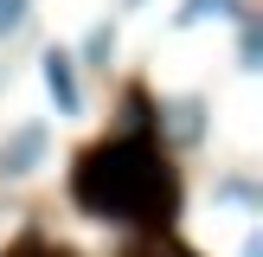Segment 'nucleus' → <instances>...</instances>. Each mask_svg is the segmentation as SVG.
<instances>
[{
    "instance_id": "7ed1b4c3",
    "label": "nucleus",
    "mask_w": 263,
    "mask_h": 257,
    "mask_svg": "<svg viewBox=\"0 0 263 257\" xmlns=\"http://www.w3.org/2000/svg\"><path fill=\"white\" fill-rule=\"evenodd\" d=\"M39 64H45V90H51V103H58V116H77V109H84V97H77V71H71L77 58L51 45Z\"/></svg>"
},
{
    "instance_id": "1a4fd4ad",
    "label": "nucleus",
    "mask_w": 263,
    "mask_h": 257,
    "mask_svg": "<svg viewBox=\"0 0 263 257\" xmlns=\"http://www.w3.org/2000/svg\"><path fill=\"white\" fill-rule=\"evenodd\" d=\"M238 64H244V71H257V64H263V32H257L251 20H244V39H238Z\"/></svg>"
},
{
    "instance_id": "6e6552de",
    "label": "nucleus",
    "mask_w": 263,
    "mask_h": 257,
    "mask_svg": "<svg viewBox=\"0 0 263 257\" xmlns=\"http://www.w3.org/2000/svg\"><path fill=\"white\" fill-rule=\"evenodd\" d=\"M109 51H116V26H97V32H90V45H84V58L109 71Z\"/></svg>"
},
{
    "instance_id": "20e7f679",
    "label": "nucleus",
    "mask_w": 263,
    "mask_h": 257,
    "mask_svg": "<svg viewBox=\"0 0 263 257\" xmlns=\"http://www.w3.org/2000/svg\"><path fill=\"white\" fill-rule=\"evenodd\" d=\"M199 116H205V103L199 97H186V103H174V109H167V135H174V141H199Z\"/></svg>"
},
{
    "instance_id": "f257e3e1",
    "label": "nucleus",
    "mask_w": 263,
    "mask_h": 257,
    "mask_svg": "<svg viewBox=\"0 0 263 257\" xmlns=\"http://www.w3.org/2000/svg\"><path fill=\"white\" fill-rule=\"evenodd\" d=\"M71 199L90 218H103V225L167 231V218L180 212V174L167 167L154 128H122V135H109V141L77 154Z\"/></svg>"
},
{
    "instance_id": "0eeeda50",
    "label": "nucleus",
    "mask_w": 263,
    "mask_h": 257,
    "mask_svg": "<svg viewBox=\"0 0 263 257\" xmlns=\"http://www.w3.org/2000/svg\"><path fill=\"white\" fill-rule=\"evenodd\" d=\"M26 20H32V0H0V39L26 32Z\"/></svg>"
},
{
    "instance_id": "f03ea898",
    "label": "nucleus",
    "mask_w": 263,
    "mask_h": 257,
    "mask_svg": "<svg viewBox=\"0 0 263 257\" xmlns=\"http://www.w3.org/2000/svg\"><path fill=\"white\" fill-rule=\"evenodd\" d=\"M39 161H45V128H39V122L13 128V135L0 141V174H7V180H26Z\"/></svg>"
},
{
    "instance_id": "39448f33",
    "label": "nucleus",
    "mask_w": 263,
    "mask_h": 257,
    "mask_svg": "<svg viewBox=\"0 0 263 257\" xmlns=\"http://www.w3.org/2000/svg\"><path fill=\"white\" fill-rule=\"evenodd\" d=\"M244 0H186L180 7V26H205V20H238Z\"/></svg>"
},
{
    "instance_id": "423d86ee",
    "label": "nucleus",
    "mask_w": 263,
    "mask_h": 257,
    "mask_svg": "<svg viewBox=\"0 0 263 257\" xmlns=\"http://www.w3.org/2000/svg\"><path fill=\"white\" fill-rule=\"evenodd\" d=\"M0 257H77V251H64V244H51V238H39V231H26V238L7 244Z\"/></svg>"
},
{
    "instance_id": "f8f14e48",
    "label": "nucleus",
    "mask_w": 263,
    "mask_h": 257,
    "mask_svg": "<svg viewBox=\"0 0 263 257\" xmlns=\"http://www.w3.org/2000/svg\"><path fill=\"white\" fill-rule=\"evenodd\" d=\"M244 257H263V238L251 231V238H244Z\"/></svg>"
},
{
    "instance_id": "9d476101",
    "label": "nucleus",
    "mask_w": 263,
    "mask_h": 257,
    "mask_svg": "<svg viewBox=\"0 0 263 257\" xmlns=\"http://www.w3.org/2000/svg\"><path fill=\"white\" fill-rule=\"evenodd\" d=\"M128 257H193L186 244H174V238H148V244H135Z\"/></svg>"
},
{
    "instance_id": "9b49d317",
    "label": "nucleus",
    "mask_w": 263,
    "mask_h": 257,
    "mask_svg": "<svg viewBox=\"0 0 263 257\" xmlns=\"http://www.w3.org/2000/svg\"><path fill=\"white\" fill-rule=\"evenodd\" d=\"M218 199H238V206H257V187H251V180H225V187H218Z\"/></svg>"
}]
</instances>
